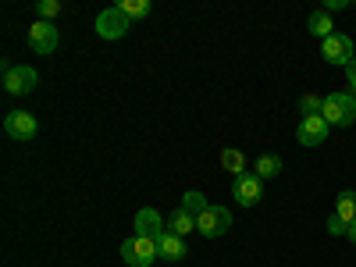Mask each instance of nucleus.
I'll return each mask as SVG.
<instances>
[{
  "mask_svg": "<svg viewBox=\"0 0 356 267\" xmlns=\"http://www.w3.org/2000/svg\"><path fill=\"white\" fill-rule=\"evenodd\" d=\"M232 196L239 207H257L264 196V182L257 175H243V178H232Z\"/></svg>",
  "mask_w": 356,
  "mask_h": 267,
  "instance_id": "obj_9",
  "label": "nucleus"
},
{
  "mask_svg": "<svg viewBox=\"0 0 356 267\" xmlns=\"http://www.w3.org/2000/svg\"><path fill=\"white\" fill-rule=\"evenodd\" d=\"M157 257H161V253H157V243L146 239V235H132V239L122 243V260H125L129 267H150Z\"/></svg>",
  "mask_w": 356,
  "mask_h": 267,
  "instance_id": "obj_2",
  "label": "nucleus"
},
{
  "mask_svg": "<svg viewBox=\"0 0 356 267\" xmlns=\"http://www.w3.org/2000/svg\"><path fill=\"white\" fill-rule=\"evenodd\" d=\"M282 171V157L278 154H264V157H257V164H253V175L260 178V182H264V178H275Z\"/></svg>",
  "mask_w": 356,
  "mask_h": 267,
  "instance_id": "obj_17",
  "label": "nucleus"
},
{
  "mask_svg": "<svg viewBox=\"0 0 356 267\" xmlns=\"http://www.w3.org/2000/svg\"><path fill=\"white\" fill-rule=\"evenodd\" d=\"M321 54H324V61H328V65L349 68L353 65V40L342 36V33H335V36H328V40L321 43Z\"/></svg>",
  "mask_w": 356,
  "mask_h": 267,
  "instance_id": "obj_7",
  "label": "nucleus"
},
{
  "mask_svg": "<svg viewBox=\"0 0 356 267\" xmlns=\"http://www.w3.org/2000/svg\"><path fill=\"white\" fill-rule=\"evenodd\" d=\"M207 207H211V203H207V196H203V193H196V189H189V193L182 196V211H189L193 218H200V214L207 211Z\"/></svg>",
  "mask_w": 356,
  "mask_h": 267,
  "instance_id": "obj_18",
  "label": "nucleus"
},
{
  "mask_svg": "<svg viewBox=\"0 0 356 267\" xmlns=\"http://www.w3.org/2000/svg\"><path fill=\"white\" fill-rule=\"evenodd\" d=\"M136 235H146V239H161L164 235V221H161V214L154 211V207H143V211L136 214Z\"/></svg>",
  "mask_w": 356,
  "mask_h": 267,
  "instance_id": "obj_11",
  "label": "nucleus"
},
{
  "mask_svg": "<svg viewBox=\"0 0 356 267\" xmlns=\"http://www.w3.org/2000/svg\"><path fill=\"white\" fill-rule=\"evenodd\" d=\"M346 8H349V0H324V8H321V11H328V15H332V11H346Z\"/></svg>",
  "mask_w": 356,
  "mask_h": 267,
  "instance_id": "obj_23",
  "label": "nucleus"
},
{
  "mask_svg": "<svg viewBox=\"0 0 356 267\" xmlns=\"http://www.w3.org/2000/svg\"><path fill=\"white\" fill-rule=\"evenodd\" d=\"M157 253L164 260H182L186 257V239H178L175 232H164L161 239H157Z\"/></svg>",
  "mask_w": 356,
  "mask_h": 267,
  "instance_id": "obj_12",
  "label": "nucleus"
},
{
  "mask_svg": "<svg viewBox=\"0 0 356 267\" xmlns=\"http://www.w3.org/2000/svg\"><path fill=\"white\" fill-rule=\"evenodd\" d=\"M321 118L332 129H349L356 122V97L353 93H328L321 107Z\"/></svg>",
  "mask_w": 356,
  "mask_h": 267,
  "instance_id": "obj_1",
  "label": "nucleus"
},
{
  "mask_svg": "<svg viewBox=\"0 0 356 267\" xmlns=\"http://www.w3.org/2000/svg\"><path fill=\"white\" fill-rule=\"evenodd\" d=\"M40 82L36 68H29V65H4V89L15 97H25V93H33Z\"/></svg>",
  "mask_w": 356,
  "mask_h": 267,
  "instance_id": "obj_4",
  "label": "nucleus"
},
{
  "mask_svg": "<svg viewBox=\"0 0 356 267\" xmlns=\"http://www.w3.org/2000/svg\"><path fill=\"white\" fill-rule=\"evenodd\" d=\"M168 232H175L178 239H186V235H193V232H196V218H193L189 211H182V207H178V211L168 218Z\"/></svg>",
  "mask_w": 356,
  "mask_h": 267,
  "instance_id": "obj_13",
  "label": "nucleus"
},
{
  "mask_svg": "<svg viewBox=\"0 0 356 267\" xmlns=\"http://www.w3.org/2000/svg\"><path fill=\"white\" fill-rule=\"evenodd\" d=\"M346 82H349V89H353V97H356V61L346 68Z\"/></svg>",
  "mask_w": 356,
  "mask_h": 267,
  "instance_id": "obj_24",
  "label": "nucleus"
},
{
  "mask_svg": "<svg viewBox=\"0 0 356 267\" xmlns=\"http://www.w3.org/2000/svg\"><path fill=\"white\" fill-rule=\"evenodd\" d=\"M118 8H122L129 15V22H132V18H146V15H150V0H122Z\"/></svg>",
  "mask_w": 356,
  "mask_h": 267,
  "instance_id": "obj_19",
  "label": "nucleus"
},
{
  "mask_svg": "<svg viewBox=\"0 0 356 267\" xmlns=\"http://www.w3.org/2000/svg\"><path fill=\"white\" fill-rule=\"evenodd\" d=\"M221 168H225L232 178H243V175H250V171H246V157H243L239 150H221Z\"/></svg>",
  "mask_w": 356,
  "mask_h": 267,
  "instance_id": "obj_16",
  "label": "nucleus"
},
{
  "mask_svg": "<svg viewBox=\"0 0 356 267\" xmlns=\"http://www.w3.org/2000/svg\"><path fill=\"white\" fill-rule=\"evenodd\" d=\"M129 15L122 11V8H107V11H100L97 15V36H104V40H122L125 33H129Z\"/></svg>",
  "mask_w": 356,
  "mask_h": 267,
  "instance_id": "obj_5",
  "label": "nucleus"
},
{
  "mask_svg": "<svg viewBox=\"0 0 356 267\" xmlns=\"http://www.w3.org/2000/svg\"><path fill=\"white\" fill-rule=\"evenodd\" d=\"M310 33L321 36V43L328 40V36H335V22H332V15H328V11H314V15H310Z\"/></svg>",
  "mask_w": 356,
  "mask_h": 267,
  "instance_id": "obj_15",
  "label": "nucleus"
},
{
  "mask_svg": "<svg viewBox=\"0 0 356 267\" xmlns=\"http://www.w3.org/2000/svg\"><path fill=\"white\" fill-rule=\"evenodd\" d=\"M328 132H332V125L324 122L321 114H310V118L300 122V129H296V139H300L303 146H321L324 139H328Z\"/></svg>",
  "mask_w": 356,
  "mask_h": 267,
  "instance_id": "obj_10",
  "label": "nucleus"
},
{
  "mask_svg": "<svg viewBox=\"0 0 356 267\" xmlns=\"http://www.w3.org/2000/svg\"><path fill=\"white\" fill-rule=\"evenodd\" d=\"M40 22H54L57 15H61V0H40Z\"/></svg>",
  "mask_w": 356,
  "mask_h": 267,
  "instance_id": "obj_20",
  "label": "nucleus"
},
{
  "mask_svg": "<svg viewBox=\"0 0 356 267\" xmlns=\"http://www.w3.org/2000/svg\"><path fill=\"white\" fill-rule=\"evenodd\" d=\"M228 228H232V211L228 207H218V203H211L196 218V232L203 235V239H218V235H225Z\"/></svg>",
  "mask_w": 356,
  "mask_h": 267,
  "instance_id": "obj_3",
  "label": "nucleus"
},
{
  "mask_svg": "<svg viewBox=\"0 0 356 267\" xmlns=\"http://www.w3.org/2000/svg\"><path fill=\"white\" fill-rule=\"evenodd\" d=\"M321 107H324V97H317V93H307V97L300 100V111H303V118H310V114H321Z\"/></svg>",
  "mask_w": 356,
  "mask_h": 267,
  "instance_id": "obj_21",
  "label": "nucleus"
},
{
  "mask_svg": "<svg viewBox=\"0 0 356 267\" xmlns=\"http://www.w3.org/2000/svg\"><path fill=\"white\" fill-rule=\"evenodd\" d=\"M349 243H356V225H349V235H346Z\"/></svg>",
  "mask_w": 356,
  "mask_h": 267,
  "instance_id": "obj_25",
  "label": "nucleus"
},
{
  "mask_svg": "<svg viewBox=\"0 0 356 267\" xmlns=\"http://www.w3.org/2000/svg\"><path fill=\"white\" fill-rule=\"evenodd\" d=\"M57 43H61V36H57L54 22H33V25H29V47H33L36 54L50 57L57 50Z\"/></svg>",
  "mask_w": 356,
  "mask_h": 267,
  "instance_id": "obj_6",
  "label": "nucleus"
},
{
  "mask_svg": "<svg viewBox=\"0 0 356 267\" xmlns=\"http://www.w3.org/2000/svg\"><path fill=\"white\" fill-rule=\"evenodd\" d=\"M4 132H8L11 139H18V143L33 139V136L40 132V125H36V114H29V111H11V114L4 118Z\"/></svg>",
  "mask_w": 356,
  "mask_h": 267,
  "instance_id": "obj_8",
  "label": "nucleus"
},
{
  "mask_svg": "<svg viewBox=\"0 0 356 267\" xmlns=\"http://www.w3.org/2000/svg\"><path fill=\"white\" fill-rule=\"evenodd\" d=\"M328 232H332V235H349V225H346L339 214H332V218H328Z\"/></svg>",
  "mask_w": 356,
  "mask_h": 267,
  "instance_id": "obj_22",
  "label": "nucleus"
},
{
  "mask_svg": "<svg viewBox=\"0 0 356 267\" xmlns=\"http://www.w3.org/2000/svg\"><path fill=\"white\" fill-rule=\"evenodd\" d=\"M335 214H339L346 225H356V193H353V189L339 193V200H335Z\"/></svg>",
  "mask_w": 356,
  "mask_h": 267,
  "instance_id": "obj_14",
  "label": "nucleus"
}]
</instances>
